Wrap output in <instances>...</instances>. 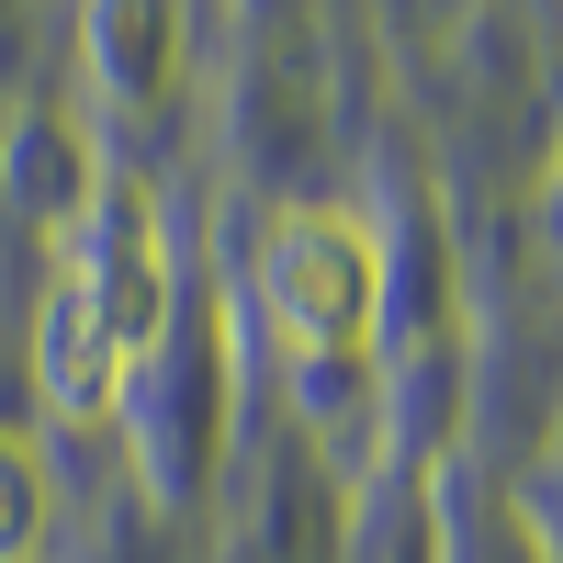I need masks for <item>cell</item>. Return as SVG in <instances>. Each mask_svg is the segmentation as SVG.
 <instances>
[{
	"instance_id": "cell-1",
	"label": "cell",
	"mask_w": 563,
	"mask_h": 563,
	"mask_svg": "<svg viewBox=\"0 0 563 563\" xmlns=\"http://www.w3.org/2000/svg\"><path fill=\"white\" fill-rule=\"evenodd\" d=\"M158 350H169V203L135 158H102L57 271H45L34 395L57 429H113Z\"/></svg>"
},
{
	"instance_id": "cell-2",
	"label": "cell",
	"mask_w": 563,
	"mask_h": 563,
	"mask_svg": "<svg viewBox=\"0 0 563 563\" xmlns=\"http://www.w3.org/2000/svg\"><path fill=\"white\" fill-rule=\"evenodd\" d=\"M260 316L316 417L350 384H372V350H384V249H372V225L339 203H294L260 238Z\"/></svg>"
},
{
	"instance_id": "cell-3",
	"label": "cell",
	"mask_w": 563,
	"mask_h": 563,
	"mask_svg": "<svg viewBox=\"0 0 563 563\" xmlns=\"http://www.w3.org/2000/svg\"><path fill=\"white\" fill-rule=\"evenodd\" d=\"M79 79L102 90V113H124V124L169 113L180 79H192L180 0H79Z\"/></svg>"
},
{
	"instance_id": "cell-4",
	"label": "cell",
	"mask_w": 563,
	"mask_h": 563,
	"mask_svg": "<svg viewBox=\"0 0 563 563\" xmlns=\"http://www.w3.org/2000/svg\"><path fill=\"white\" fill-rule=\"evenodd\" d=\"M45 530H57V474L34 440H0V563H34Z\"/></svg>"
}]
</instances>
